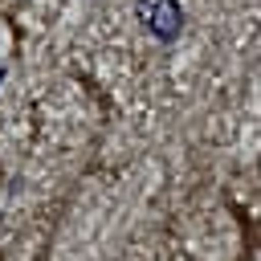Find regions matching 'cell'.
Wrapping results in <instances>:
<instances>
[{
    "label": "cell",
    "instance_id": "cell-1",
    "mask_svg": "<svg viewBox=\"0 0 261 261\" xmlns=\"http://www.w3.org/2000/svg\"><path fill=\"white\" fill-rule=\"evenodd\" d=\"M139 20L159 37V41H175L179 29H184V12L175 0H139Z\"/></svg>",
    "mask_w": 261,
    "mask_h": 261
},
{
    "label": "cell",
    "instance_id": "cell-2",
    "mask_svg": "<svg viewBox=\"0 0 261 261\" xmlns=\"http://www.w3.org/2000/svg\"><path fill=\"white\" fill-rule=\"evenodd\" d=\"M0 86H4V69H0Z\"/></svg>",
    "mask_w": 261,
    "mask_h": 261
}]
</instances>
